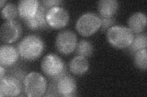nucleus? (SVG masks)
Here are the masks:
<instances>
[{
  "label": "nucleus",
  "mask_w": 147,
  "mask_h": 97,
  "mask_svg": "<svg viewBox=\"0 0 147 97\" xmlns=\"http://www.w3.org/2000/svg\"><path fill=\"white\" fill-rule=\"evenodd\" d=\"M17 49L23 59L33 61L42 55L44 50V43L38 35H28L18 43Z\"/></svg>",
  "instance_id": "nucleus-1"
},
{
  "label": "nucleus",
  "mask_w": 147,
  "mask_h": 97,
  "mask_svg": "<svg viewBox=\"0 0 147 97\" xmlns=\"http://www.w3.org/2000/svg\"><path fill=\"white\" fill-rule=\"evenodd\" d=\"M134 34L127 27L114 25L107 30V38L113 47L123 49L129 46Z\"/></svg>",
  "instance_id": "nucleus-2"
},
{
  "label": "nucleus",
  "mask_w": 147,
  "mask_h": 97,
  "mask_svg": "<svg viewBox=\"0 0 147 97\" xmlns=\"http://www.w3.org/2000/svg\"><path fill=\"white\" fill-rule=\"evenodd\" d=\"M25 91L28 96L40 97L43 96L47 88V82L41 73L31 72L24 80Z\"/></svg>",
  "instance_id": "nucleus-3"
},
{
  "label": "nucleus",
  "mask_w": 147,
  "mask_h": 97,
  "mask_svg": "<svg viewBox=\"0 0 147 97\" xmlns=\"http://www.w3.org/2000/svg\"><path fill=\"white\" fill-rule=\"evenodd\" d=\"M101 20L99 16L93 12L82 14L77 20L76 28L79 33L84 36L93 35L100 28Z\"/></svg>",
  "instance_id": "nucleus-4"
},
{
  "label": "nucleus",
  "mask_w": 147,
  "mask_h": 97,
  "mask_svg": "<svg viewBox=\"0 0 147 97\" xmlns=\"http://www.w3.org/2000/svg\"><path fill=\"white\" fill-rule=\"evenodd\" d=\"M41 69L45 75L57 80L64 74L65 65L63 59L57 55L49 53L42 58Z\"/></svg>",
  "instance_id": "nucleus-5"
},
{
  "label": "nucleus",
  "mask_w": 147,
  "mask_h": 97,
  "mask_svg": "<svg viewBox=\"0 0 147 97\" xmlns=\"http://www.w3.org/2000/svg\"><path fill=\"white\" fill-rule=\"evenodd\" d=\"M77 44V35L70 30H64L59 32L55 40V46L57 50L63 55H69L74 52Z\"/></svg>",
  "instance_id": "nucleus-6"
},
{
  "label": "nucleus",
  "mask_w": 147,
  "mask_h": 97,
  "mask_svg": "<svg viewBox=\"0 0 147 97\" xmlns=\"http://www.w3.org/2000/svg\"><path fill=\"white\" fill-rule=\"evenodd\" d=\"M46 18L50 27L58 29L63 28L67 24L69 14L63 7L55 6L48 9Z\"/></svg>",
  "instance_id": "nucleus-7"
},
{
  "label": "nucleus",
  "mask_w": 147,
  "mask_h": 97,
  "mask_svg": "<svg viewBox=\"0 0 147 97\" xmlns=\"http://www.w3.org/2000/svg\"><path fill=\"white\" fill-rule=\"evenodd\" d=\"M22 33L20 23L16 20L6 21L1 26L0 38L5 43H12L17 40Z\"/></svg>",
  "instance_id": "nucleus-8"
},
{
  "label": "nucleus",
  "mask_w": 147,
  "mask_h": 97,
  "mask_svg": "<svg viewBox=\"0 0 147 97\" xmlns=\"http://www.w3.org/2000/svg\"><path fill=\"white\" fill-rule=\"evenodd\" d=\"M22 89V82L13 75H4L0 78V96H16Z\"/></svg>",
  "instance_id": "nucleus-9"
},
{
  "label": "nucleus",
  "mask_w": 147,
  "mask_h": 97,
  "mask_svg": "<svg viewBox=\"0 0 147 97\" xmlns=\"http://www.w3.org/2000/svg\"><path fill=\"white\" fill-rule=\"evenodd\" d=\"M56 90L59 96H71L77 90L76 81L70 75L64 73L57 80Z\"/></svg>",
  "instance_id": "nucleus-10"
},
{
  "label": "nucleus",
  "mask_w": 147,
  "mask_h": 97,
  "mask_svg": "<svg viewBox=\"0 0 147 97\" xmlns=\"http://www.w3.org/2000/svg\"><path fill=\"white\" fill-rule=\"evenodd\" d=\"M48 9L42 4H40L36 14L28 19L24 20L26 26L31 30H38L47 29L49 25L46 18Z\"/></svg>",
  "instance_id": "nucleus-11"
},
{
  "label": "nucleus",
  "mask_w": 147,
  "mask_h": 97,
  "mask_svg": "<svg viewBox=\"0 0 147 97\" xmlns=\"http://www.w3.org/2000/svg\"><path fill=\"white\" fill-rule=\"evenodd\" d=\"M17 48L9 44L1 45L0 48V64L4 67H9L15 64L19 57Z\"/></svg>",
  "instance_id": "nucleus-12"
},
{
  "label": "nucleus",
  "mask_w": 147,
  "mask_h": 97,
  "mask_svg": "<svg viewBox=\"0 0 147 97\" xmlns=\"http://www.w3.org/2000/svg\"><path fill=\"white\" fill-rule=\"evenodd\" d=\"M40 3L38 0H21L18 3V11L24 20L33 16L38 11Z\"/></svg>",
  "instance_id": "nucleus-13"
},
{
  "label": "nucleus",
  "mask_w": 147,
  "mask_h": 97,
  "mask_svg": "<svg viewBox=\"0 0 147 97\" xmlns=\"http://www.w3.org/2000/svg\"><path fill=\"white\" fill-rule=\"evenodd\" d=\"M146 20L145 13L141 12L134 13L128 19V28L133 34H140L146 28Z\"/></svg>",
  "instance_id": "nucleus-14"
},
{
  "label": "nucleus",
  "mask_w": 147,
  "mask_h": 97,
  "mask_svg": "<svg viewBox=\"0 0 147 97\" xmlns=\"http://www.w3.org/2000/svg\"><path fill=\"white\" fill-rule=\"evenodd\" d=\"M119 3L116 0H101L98 3V9L100 17H113L117 12Z\"/></svg>",
  "instance_id": "nucleus-15"
},
{
  "label": "nucleus",
  "mask_w": 147,
  "mask_h": 97,
  "mask_svg": "<svg viewBox=\"0 0 147 97\" xmlns=\"http://www.w3.org/2000/svg\"><path fill=\"white\" fill-rule=\"evenodd\" d=\"M90 64L86 58L77 55L69 63L70 71L77 75H84L88 71Z\"/></svg>",
  "instance_id": "nucleus-16"
},
{
  "label": "nucleus",
  "mask_w": 147,
  "mask_h": 97,
  "mask_svg": "<svg viewBox=\"0 0 147 97\" xmlns=\"http://www.w3.org/2000/svg\"><path fill=\"white\" fill-rule=\"evenodd\" d=\"M147 36L146 33H140L134 35L131 45L129 46L131 53H135L140 50L146 49Z\"/></svg>",
  "instance_id": "nucleus-17"
},
{
  "label": "nucleus",
  "mask_w": 147,
  "mask_h": 97,
  "mask_svg": "<svg viewBox=\"0 0 147 97\" xmlns=\"http://www.w3.org/2000/svg\"><path fill=\"white\" fill-rule=\"evenodd\" d=\"M75 50L78 55L86 58L90 57L93 54L94 48L89 41L82 40L79 43H77Z\"/></svg>",
  "instance_id": "nucleus-18"
},
{
  "label": "nucleus",
  "mask_w": 147,
  "mask_h": 97,
  "mask_svg": "<svg viewBox=\"0 0 147 97\" xmlns=\"http://www.w3.org/2000/svg\"><path fill=\"white\" fill-rule=\"evenodd\" d=\"M18 15V7L12 3H8L2 8L1 16L7 21L14 20Z\"/></svg>",
  "instance_id": "nucleus-19"
},
{
  "label": "nucleus",
  "mask_w": 147,
  "mask_h": 97,
  "mask_svg": "<svg viewBox=\"0 0 147 97\" xmlns=\"http://www.w3.org/2000/svg\"><path fill=\"white\" fill-rule=\"evenodd\" d=\"M134 61L136 66L142 71L147 68V50L142 49L134 53Z\"/></svg>",
  "instance_id": "nucleus-20"
},
{
  "label": "nucleus",
  "mask_w": 147,
  "mask_h": 97,
  "mask_svg": "<svg viewBox=\"0 0 147 97\" xmlns=\"http://www.w3.org/2000/svg\"><path fill=\"white\" fill-rule=\"evenodd\" d=\"M101 20V26L100 28L102 31L107 30L110 27L114 26L113 24L115 23V19L113 17L110 18H104L100 17Z\"/></svg>",
  "instance_id": "nucleus-21"
},
{
  "label": "nucleus",
  "mask_w": 147,
  "mask_h": 97,
  "mask_svg": "<svg viewBox=\"0 0 147 97\" xmlns=\"http://www.w3.org/2000/svg\"><path fill=\"white\" fill-rule=\"evenodd\" d=\"M61 3V0H47V1H42V4L49 9L53 7L59 6Z\"/></svg>",
  "instance_id": "nucleus-22"
},
{
  "label": "nucleus",
  "mask_w": 147,
  "mask_h": 97,
  "mask_svg": "<svg viewBox=\"0 0 147 97\" xmlns=\"http://www.w3.org/2000/svg\"><path fill=\"white\" fill-rule=\"evenodd\" d=\"M4 75H5V69H4V66L1 65L0 66V78H3Z\"/></svg>",
  "instance_id": "nucleus-23"
},
{
  "label": "nucleus",
  "mask_w": 147,
  "mask_h": 97,
  "mask_svg": "<svg viewBox=\"0 0 147 97\" xmlns=\"http://www.w3.org/2000/svg\"><path fill=\"white\" fill-rule=\"evenodd\" d=\"M6 1L1 0V9L3 8V7L6 5Z\"/></svg>",
  "instance_id": "nucleus-24"
}]
</instances>
